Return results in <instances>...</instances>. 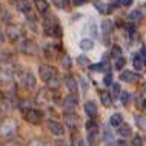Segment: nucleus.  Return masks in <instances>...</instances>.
<instances>
[{
    "mask_svg": "<svg viewBox=\"0 0 146 146\" xmlns=\"http://www.w3.org/2000/svg\"><path fill=\"white\" fill-rule=\"evenodd\" d=\"M17 132V123L13 118H6L0 123V135L5 139H11L14 134Z\"/></svg>",
    "mask_w": 146,
    "mask_h": 146,
    "instance_id": "1",
    "label": "nucleus"
},
{
    "mask_svg": "<svg viewBox=\"0 0 146 146\" xmlns=\"http://www.w3.org/2000/svg\"><path fill=\"white\" fill-rule=\"evenodd\" d=\"M43 118V114L38 111V109H34V108H29L25 111V120L31 125H38Z\"/></svg>",
    "mask_w": 146,
    "mask_h": 146,
    "instance_id": "2",
    "label": "nucleus"
},
{
    "mask_svg": "<svg viewBox=\"0 0 146 146\" xmlns=\"http://www.w3.org/2000/svg\"><path fill=\"white\" fill-rule=\"evenodd\" d=\"M38 76L43 82H48L49 78H52L56 76V68L51 65H40V68H38Z\"/></svg>",
    "mask_w": 146,
    "mask_h": 146,
    "instance_id": "3",
    "label": "nucleus"
},
{
    "mask_svg": "<svg viewBox=\"0 0 146 146\" xmlns=\"http://www.w3.org/2000/svg\"><path fill=\"white\" fill-rule=\"evenodd\" d=\"M19 49L22 51L23 54H28V56H33V54L37 52V45L33 42V40H22L20 46H19Z\"/></svg>",
    "mask_w": 146,
    "mask_h": 146,
    "instance_id": "4",
    "label": "nucleus"
},
{
    "mask_svg": "<svg viewBox=\"0 0 146 146\" xmlns=\"http://www.w3.org/2000/svg\"><path fill=\"white\" fill-rule=\"evenodd\" d=\"M35 103H38V105H46L48 102L51 100V94H49V91L46 89V88H42V89H38L37 91V94H35Z\"/></svg>",
    "mask_w": 146,
    "mask_h": 146,
    "instance_id": "5",
    "label": "nucleus"
},
{
    "mask_svg": "<svg viewBox=\"0 0 146 146\" xmlns=\"http://www.w3.org/2000/svg\"><path fill=\"white\" fill-rule=\"evenodd\" d=\"M6 34H8V38H9L11 42H17L19 38H22V29L19 25H9Z\"/></svg>",
    "mask_w": 146,
    "mask_h": 146,
    "instance_id": "6",
    "label": "nucleus"
},
{
    "mask_svg": "<svg viewBox=\"0 0 146 146\" xmlns=\"http://www.w3.org/2000/svg\"><path fill=\"white\" fill-rule=\"evenodd\" d=\"M48 129L51 131V134H54V135H57V137H62L63 134H65L63 125L56 121V120H48Z\"/></svg>",
    "mask_w": 146,
    "mask_h": 146,
    "instance_id": "7",
    "label": "nucleus"
},
{
    "mask_svg": "<svg viewBox=\"0 0 146 146\" xmlns=\"http://www.w3.org/2000/svg\"><path fill=\"white\" fill-rule=\"evenodd\" d=\"M65 121H66V125H68L69 129H72V131H74V129H77L78 117L74 112H65Z\"/></svg>",
    "mask_w": 146,
    "mask_h": 146,
    "instance_id": "8",
    "label": "nucleus"
},
{
    "mask_svg": "<svg viewBox=\"0 0 146 146\" xmlns=\"http://www.w3.org/2000/svg\"><path fill=\"white\" fill-rule=\"evenodd\" d=\"M65 85H66V88L69 89L71 96H77V82H76V78L71 77V76H66L65 77Z\"/></svg>",
    "mask_w": 146,
    "mask_h": 146,
    "instance_id": "9",
    "label": "nucleus"
},
{
    "mask_svg": "<svg viewBox=\"0 0 146 146\" xmlns=\"http://www.w3.org/2000/svg\"><path fill=\"white\" fill-rule=\"evenodd\" d=\"M65 111L66 112H74V108L77 105V96H68L65 98Z\"/></svg>",
    "mask_w": 146,
    "mask_h": 146,
    "instance_id": "10",
    "label": "nucleus"
},
{
    "mask_svg": "<svg viewBox=\"0 0 146 146\" xmlns=\"http://www.w3.org/2000/svg\"><path fill=\"white\" fill-rule=\"evenodd\" d=\"M23 85L26 86V89H34L35 86V77L33 72H25L23 74Z\"/></svg>",
    "mask_w": 146,
    "mask_h": 146,
    "instance_id": "11",
    "label": "nucleus"
},
{
    "mask_svg": "<svg viewBox=\"0 0 146 146\" xmlns=\"http://www.w3.org/2000/svg\"><path fill=\"white\" fill-rule=\"evenodd\" d=\"M137 74L135 72H132V71H123V72L120 74V80L121 82H128V83H132V82H137Z\"/></svg>",
    "mask_w": 146,
    "mask_h": 146,
    "instance_id": "12",
    "label": "nucleus"
},
{
    "mask_svg": "<svg viewBox=\"0 0 146 146\" xmlns=\"http://www.w3.org/2000/svg\"><path fill=\"white\" fill-rule=\"evenodd\" d=\"M85 111L89 117H96L97 115V105L94 102H86L85 103Z\"/></svg>",
    "mask_w": 146,
    "mask_h": 146,
    "instance_id": "13",
    "label": "nucleus"
},
{
    "mask_svg": "<svg viewBox=\"0 0 146 146\" xmlns=\"http://www.w3.org/2000/svg\"><path fill=\"white\" fill-rule=\"evenodd\" d=\"M15 8H17V11H20L23 14L29 13V5L26 0H15Z\"/></svg>",
    "mask_w": 146,
    "mask_h": 146,
    "instance_id": "14",
    "label": "nucleus"
},
{
    "mask_svg": "<svg viewBox=\"0 0 146 146\" xmlns=\"http://www.w3.org/2000/svg\"><path fill=\"white\" fill-rule=\"evenodd\" d=\"M100 100L105 106H111L112 105V97L108 91H100Z\"/></svg>",
    "mask_w": 146,
    "mask_h": 146,
    "instance_id": "15",
    "label": "nucleus"
},
{
    "mask_svg": "<svg viewBox=\"0 0 146 146\" xmlns=\"http://www.w3.org/2000/svg\"><path fill=\"white\" fill-rule=\"evenodd\" d=\"M35 8H37V11L38 13H48V8H49V5H48V2L46 0H35Z\"/></svg>",
    "mask_w": 146,
    "mask_h": 146,
    "instance_id": "16",
    "label": "nucleus"
},
{
    "mask_svg": "<svg viewBox=\"0 0 146 146\" xmlns=\"http://www.w3.org/2000/svg\"><path fill=\"white\" fill-rule=\"evenodd\" d=\"M121 123H123V117H121V114H112L111 118H109V125H111V126L118 128Z\"/></svg>",
    "mask_w": 146,
    "mask_h": 146,
    "instance_id": "17",
    "label": "nucleus"
},
{
    "mask_svg": "<svg viewBox=\"0 0 146 146\" xmlns=\"http://www.w3.org/2000/svg\"><path fill=\"white\" fill-rule=\"evenodd\" d=\"M132 65H134V68H135L137 71H140L141 68H143V65H145L143 56H141V54H135V56H134V60H132Z\"/></svg>",
    "mask_w": 146,
    "mask_h": 146,
    "instance_id": "18",
    "label": "nucleus"
},
{
    "mask_svg": "<svg viewBox=\"0 0 146 146\" xmlns=\"http://www.w3.org/2000/svg\"><path fill=\"white\" fill-rule=\"evenodd\" d=\"M46 83H48L49 89H58V88H60V78H58L57 76H54L52 78H49Z\"/></svg>",
    "mask_w": 146,
    "mask_h": 146,
    "instance_id": "19",
    "label": "nucleus"
},
{
    "mask_svg": "<svg viewBox=\"0 0 146 146\" xmlns=\"http://www.w3.org/2000/svg\"><path fill=\"white\" fill-rule=\"evenodd\" d=\"M118 134H120L121 137H128L129 134H131V126L126 125V123H121L118 126Z\"/></svg>",
    "mask_w": 146,
    "mask_h": 146,
    "instance_id": "20",
    "label": "nucleus"
},
{
    "mask_svg": "<svg viewBox=\"0 0 146 146\" xmlns=\"http://www.w3.org/2000/svg\"><path fill=\"white\" fill-rule=\"evenodd\" d=\"M103 140H105L109 146L114 145V141H112V134H111V131H109L108 128H103Z\"/></svg>",
    "mask_w": 146,
    "mask_h": 146,
    "instance_id": "21",
    "label": "nucleus"
},
{
    "mask_svg": "<svg viewBox=\"0 0 146 146\" xmlns=\"http://www.w3.org/2000/svg\"><path fill=\"white\" fill-rule=\"evenodd\" d=\"M92 46H94V43H92V40H89V38H83V40L80 42V48L83 51L92 49Z\"/></svg>",
    "mask_w": 146,
    "mask_h": 146,
    "instance_id": "22",
    "label": "nucleus"
},
{
    "mask_svg": "<svg viewBox=\"0 0 146 146\" xmlns=\"http://www.w3.org/2000/svg\"><path fill=\"white\" fill-rule=\"evenodd\" d=\"M111 57L114 58V60H117V58L121 57V48L120 46H112V51H111Z\"/></svg>",
    "mask_w": 146,
    "mask_h": 146,
    "instance_id": "23",
    "label": "nucleus"
},
{
    "mask_svg": "<svg viewBox=\"0 0 146 146\" xmlns=\"http://www.w3.org/2000/svg\"><path fill=\"white\" fill-rule=\"evenodd\" d=\"M94 6L97 8L98 13H102V14L106 13V5H105V3H102L100 0H94Z\"/></svg>",
    "mask_w": 146,
    "mask_h": 146,
    "instance_id": "24",
    "label": "nucleus"
},
{
    "mask_svg": "<svg viewBox=\"0 0 146 146\" xmlns=\"http://www.w3.org/2000/svg\"><path fill=\"white\" fill-rule=\"evenodd\" d=\"M111 28H112V23L109 22V20L102 22V31H103L105 34H109V31H111Z\"/></svg>",
    "mask_w": 146,
    "mask_h": 146,
    "instance_id": "25",
    "label": "nucleus"
},
{
    "mask_svg": "<svg viewBox=\"0 0 146 146\" xmlns=\"http://www.w3.org/2000/svg\"><path fill=\"white\" fill-rule=\"evenodd\" d=\"M129 19H131L132 22H137V20H140V19H141V11H140V9H135V11H132V13L129 14Z\"/></svg>",
    "mask_w": 146,
    "mask_h": 146,
    "instance_id": "26",
    "label": "nucleus"
},
{
    "mask_svg": "<svg viewBox=\"0 0 146 146\" xmlns=\"http://www.w3.org/2000/svg\"><path fill=\"white\" fill-rule=\"evenodd\" d=\"M132 146H143V140L140 135H134L132 137Z\"/></svg>",
    "mask_w": 146,
    "mask_h": 146,
    "instance_id": "27",
    "label": "nucleus"
},
{
    "mask_svg": "<svg viewBox=\"0 0 146 146\" xmlns=\"http://www.w3.org/2000/svg\"><path fill=\"white\" fill-rule=\"evenodd\" d=\"M120 100H121V103H123V105H128L129 103V97H131V94H129V92H121L120 94Z\"/></svg>",
    "mask_w": 146,
    "mask_h": 146,
    "instance_id": "28",
    "label": "nucleus"
},
{
    "mask_svg": "<svg viewBox=\"0 0 146 146\" xmlns=\"http://www.w3.org/2000/svg\"><path fill=\"white\" fill-rule=\"evenodd\" d=\"M62 66H63V68H65V69H69L71 68V58L69 57H63L62 58Z\"/></svg>",
    "mask_w": 146,
    "mask_h": 146,
    "instance_id": "29",
    "label": "nucleus"
},
{
    "mask_svg": "<svg viewBox=\"0 0 146 146\" xmlns=\"http://www.w3.org/2000/svg\"><path fill=\"white\" fill-rule=\"evenodd\" d=\"M125 63H126V60L123 57H120V58H117L115 60V68L117 69H123V66H125Z\"/></svg>",
    "mask_w": 146,
    "mask_h": 146,
    "instance_id": "30",
    "label": "nucleus"
},
{
    "mask_svg": "<svg viewBox=\"0 0 146 146\" xmlns=\"http://www.w3.org/2000/svg\"><path fill=\"white\" fill-rule=\"evenodd\" d=\"M112 96L114 97L120 96V85H118V83H112Z\"/></svg>",
    "mask_w": 146,
    "mask_h": 146,
    "instance_id": "31",
    "label": "nucleus"
},
{
    "mask_svg": "<svg viewBox=\"0 0 146 146\" xmlns=\"http://www.w3.org/2000/svg\"><path fill=\"white\" fill-rule=\"evenodd\" d=\"M77 63H78V65H80V66H86V65H88V57H85V56H80V57H78L77 58Z\"/></svg>",
    "mask_w": 146,
    "mask_h": 146,
    "instance_id": "32",
    "label": "nucleus"
},
{
    "mask_svg": "<svg viewBox=\"0 0 146 146\" xmlns=\"http://www.w3.org/2000/svg\"><path fill=\"white\" fill-rule=\"evenodd\" d=\"M117 2H118V5H121V6H131L134 0H117Z\"/></svg>",
    "mask_w": 146,
    "mask_h": 146,
    "instance_id": "33",
    "label": "nucleus"
},
{
    "mask_svg": "<svg viewBox=\"0 0 146 146\" xmlns=\"http://www.w3.org/2000/svg\"><path fill=\"white\" fill-rule=\"evenodd\" d=\"M105 83L108 85V86H109V85H112V76H111V72L105 76Z\"/></svg>",
    "mask_w": 146,
    "mask_h": 146,
    "instance_id": "34",
    "label": "nucleus"
},
{
    "mask_svg": "<svg viewBox=\"0 0 146 146\" xmlns=\"http://www.w3.org/2000/svg\"><path fill=\"white\" fill-rule=\"evenodd\" d=\"M3 146H22L20 143H19V141H14V140H9V141H6L5 145Z\"/></svg>",
    "mask_w": 146,
    "mask_h": 146,
    "instance_id": "35",
    "label": "nucleus"
},
{
    "mask_svg": "<svg viewBox=\"0 0 146 146\" xmlns=\"http://www.w3.org/2000/svg\"><path fill=\"white\" fill-rule=\"evenodd\" d=\"M2 19H3L5 22L9 23V20H11V15H8V14H6V11H2Z\"/></svg>",
    "mask_w": 146,
    "mask_h": 146,
    "instance_id": "36",
    "label": "nucleus"
},
{
    "mask_svg": "<svg viewBox=\"0 0 146 146\" xmlns=\"http://www.w3.org/2000/svg\"><path fill=\"white\" fill-rule=\"evenodd\" d=\"M29 146H45V145H43V141H40V140H34L29 143Z\"/></svg>",
    "mask_w": 146,
    "mask_h": 146,
    "instance_id": "37",
    "label": "nucleus"
},
{
    "mask_svg": "<svg viewBox=\"0 0 146 146\" xmlns=\"http://www.w3.org/2000/svg\"><path fill=\"white\" fill-rule=\"evenodd\" d=\"M135 120H137V125H139V126H143V117H139V115H137Z\"/></svg>",
    "mask_w": 146,
    "mask_h": 146,
    "instance_id": "38",
    "label": "nucleus"
},
{
    "mask_svg": "<svg viewBox=\"0 0 146 146\" xmlns=\"http://www.w3.org/2000/svg\"><path fill=\"white\" fill-rule=\"evenodd\" d=\"M80 83H82V88L86 91V88H88V86H86V80H85V78H80Z\"/></svg>",
    "mask_w": 146,
    "mask_h": 146,
    "instance_id": "39",
    "label": "nucleus"
},
{
    "mask_svg": "<svg viewBox=\"0 0 146 146\" xmlns=\"http://www.w3.org/2000/svg\"><path fill=\"white\" fill-rule=\"evenodd\" d=\"M85 2H86V0H74V5H77V6H78V5H83Z\"/></svg>",
    "mask_w": 146,
    "mask_h": 146,
    "instance_id": "40",
    "label": "nucleus"
},
{
    "mask_svg": "<svg viewBox=\"0 0 146 146\" xmlns=\"http://www.w3.org/2000/svg\"><path fill=\"white\" fill-rule=\"evenodd\" d=\"M117 146H128V145H126L125 140H118V141H117Z\"/></svg>",
    "mask_w": 146,
    "mask_h": 146,
    "instance_id": "41",
    "label": "nucleus"
},
{
    "mask_svg": "<svg viewBox=\"0 0 146 146\" xmlns=\"http://www.w3.org/2000/svg\"><path fill=\"white\" fill-rule=\"evenodd\" d=\"M2 100H3V92L0 91V102H2Z\"/></svg>",
    "mask_w": 146,
    "mask_h": 146,
    "instance_id": "42",
    "label": "nucleus"
},
{
    "mask_svg": "<svg viewBox=\"0 0 146 146\" xmlns=\"http://www.w3.org/2000/svg\"><path fill=\"white\" fill-rule=\"evenodd\" d=\"M143 56H146V45L143 46Z\"/></svg>",
    "mask_w": 146,
    "mask_h": 146,
    "instance_id": "43",
    "label": "nucleus"
},
{
    "mask_svg": "<svg viewBox=\"0 0 146 146\" xmlns=\"http://www.w3.org/2000/svg\"><path fill=\"white\" fill-rule=\"evenodd\" d=\"M3 42V37H2V33H0V43Z\"/></svg>",
    "mask_w": 146,
    "mask_h": 146,
    "instance_id": "44",
    "label": "nucleus"
}]
</instances>
